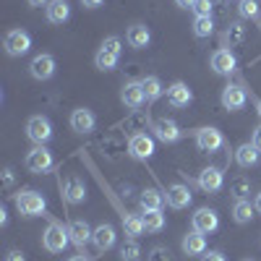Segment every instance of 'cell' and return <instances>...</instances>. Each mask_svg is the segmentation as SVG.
Wrapping results in <instances>:
<instances>
[{"instance_id": "obj_40", "label": "cell", "mask_w": 261, "mask_h": 261, "mask_svg": "<svg viewBox=\"0 0 261 261\" xmlns=\"http://www.w3.org/2000/svg\"><path fill=\"white\" fill-rule=\"evenodd\" d=\"M6 261H27V256H24V251H8V256H6Z\"/></svg>"}, {"instance_id": "obj_43", "label": "cell", "mask_w": 261, "mask_h": 261, "mask_svg": "<svg viewBox=\"0 0 261 261\" xmlns=\"http://www.w3.org/2000/svg\"><path fill=\"white\" fill-rule=\"evenodd\" d=\"M27 3H29V8H42V6H50V0H27Z\"/></svg>"}, {"instance_id": "obj_15", "label": "cell", "mask_w": 261, "mask_h": 261, "mask_svg": "<svg viewBox=\"0 0 261 261\" xmlns=\"http://www.w3.org/2000/svg\"><path fill=\"white\" fill-rule=\"evenodd\" d=\"M167 102H170V107H175V110H183V107H188V105L193 102L191 86H188L186 81L170 84V86H167Z\"/></svg>"}, {"instance_id": "obj_26", "label": "cell", "mask_w": 261, "mask_h": 261, "mask_svg": "<svg viewBox=\"0 0 261 261\" xmlns=\"http://www.w3.org/2000/svg\"><path fill=\"white\" fill-rule=\"evenodd\" d=\"M63 193H65V201H71V204H84L86 201V186L81 178H68L63 186Z\"/></svg>"}, {"instance_id": "obj_46", "label": "cell", "mask_w": 261, "mask_h": 261, "mask_svg": "<svg viewBox=\"0 0 261 261\" xmlns=\"http://www.w3.org/2000/svg\"><path fill=\"white\" fill-rule=\"evenodd\" d=\"M253 206H256V212L261 214V193H256V201H253Z\"/></svg>"}, {"instance_id": "obj_10", "label": "cell", "mask_w": 261, "mask_h": 261, "mask_svg": "<svg viewBox=\"0 0 261 261\" xmlns=\"http://www.w3.org/2000/svg\"><path fill=\"white\" fill-rule=\"evenodd\" d=\"M209 68H212L217 76H230V73H235L238 60H235L232 50H227V47L214 50V53H212V58H209Z\"/></svg>"}, {"instance_id": "obj_42", "label": "cell", "mask_w": 261, "mask_h": 261, "mask_svg": "<svg viewBox=\"0 0 261 261\" xmlns=\"http://www.w3.org/2000/svg\"><path fill=\"white\" fill-rule=\"evenodd\" d=\"M102 3H105V0H81V6H84V8H99Z\"/></svg>"}, {"instance_id": "obj_39", "label": "cell", "mask_w": 261, "mask_h": 261, "mask_svg": "<svg viewBox=\"0 0 261 261\" xmlns=\"http://www.w3.org/2000/svg\"><path fill=\"white\" fill-rule=\"evenodd\" d=\"M201 261H227V258H225L222 251H206V253L201 256Z\"/></svg>"}, {"instance_id": "obj_16", "label": "cell", "mask_w": 261, "mask_h": 261, "mask_svg": "<svg viewBox=\"0 0 261 261\" xmlns=\"http://www.w3.org/2000/svg\"><path fill=\"white\" fill-rule=\"evenodd\" d=\"M165 201H167V206H172V209H186V206H191V201H193V193H191V188L183 186V183H172V186H167V191H165Z\"/></svg>"}, {"instance_id": "obj_35", "label": "cell", "mask_w": 261, "mask_h": 261, "mask_svg": "<svg viewBox=\"0 0 261 261\" xmlns=\"http://www.w3.org/2000/svg\"><path fill=\"white\" fill-rule=\"evenodd\" d=\"M238 11H241L243 18H256L258 16V0H241V3H238Z\"/></svg>"}, {"instance_id": "obj_6", "label": "cell", "mask_w": 261, "mask_h": 261, "mask_svg": "<svg viewBox=\"0 0 261 261\" xmlns=\"http://www.w3.org/2000/svg\"><path fill=\"white\" fill-rule=\"evenodd\" d=\"M3 47L11 58H21L32 50V34L27 29H11L6 37H3Z\"/></svg>"}, {"instance_id": "obj_11", "label": "cell", "mask_w": 261, "mask_h": 261, "mask_svg": "<svg viewBox=\"0 0 261 261\" xmlns=\"http://www.w3.org/2000/svg\"><path fill=\"white\" fill-rule=\"evenodd\" d=\"M128 154L139 160V162H146L151 154H154V139L149 134H134L128 139Z\"/></svg>"}, {"instance_id": "obj_37", "label": "cell", "mask_w": 261, "mask_h": 261, "mask_svg": "<svg viewBox=\"0 0 261 261\" xmlns=\"http://www.w3.org/2000/svg\"><path fill=\"white\" fill-rule=\"evenodd\" d=\"M149 261H170V251H167V248H162V246L151 248V253H149Z\"/></svg>"}, {"instance_id": "obj_47", "label": "cell", "mask_w": 261, "mask_h": 261, "mask_svg": "<svg viewBox=\"0 0 261 261\" xmlns=\"http://www.w3.org/2000/svg\"><path fill=\"white\" fill-rule=\"evenodd\" d=\"M256 110H258V115H261V99H256Z\"/></svg>"}, {"instance_id": "obj_48", "label": "cell", "mask_w": 261, "mask_h": 261, "mask_svg": "<svg viewBox=\"0 0 261 261\" xmlns=\"http://www.w3.org/2000/svg\"><path fill=\"white\" fill-rule=\"evenodd\" d=\"M243 261H253V258H243Z\"/></svg>"}, {"instance_id": "obj_7", "label": "cell", "mask_w": 261, "mask_h": 261, "mask_svg": "<svg viewBox=\"0 0 261 261\" xmlns=\"http://www.w3.org/2000/svg\"><path fill=\"white\" fill-rule=\"evenodd\" d=\"M191 227L196 232H201V235H209V232H214L217 227H220V214H217L214 209H209V206L196 209L191 214Z\"/></svg>"}, {"instance_id": "obj_34", "label": "cell", "mask_w": 261, "mask_h": 261, "mask_svg": "<svg viewBox=\"0 0 261 261\" xmlns=\"http://www.w3.org/2000/svg\"><path fill=\"white\" fill-rule=\"evenodd\" d=\"M230 193L235 196V201L248 199V193H251V180H248V178H235V180L230 183Z\"/></svg>"}, {"instance_id": "obj_38", "label": "cell", "mask_w": 261, "mask_h": 261, "mask_svg": "<svg viewBox=\"0 0 261 261\" xmlns=\"http://www.w3.org/2000/svg\"><path fill=\"white\" fill-rule=\"evenodd\" d=\"M13 183H16L13 167H6V170H3V188H6V191H11V188H13Z\"/></svg>"}, {"instance_id": "obj_24", "label": "cell", "mask_w": 261, "mask_h": 261, "mask_svg": "<svg viewBox=\"0 0 261 261\" xmlns=\"http://www.w3.org/2000/svg\"><path fill=\"white\" fill-rule=\"evenodd\" d=\"M45 16L50 24H65L71 18V6L68 0H50V6L45 8Z\"/></svg>"}, {"instance_id": "obj_13", "label": "cell", "mask_w": 261, "mask_h": 261, "mask_svg": "<svg viewBox=\"0 0 261 261\" xmlns=\"http://www.w3.org/2000/svg\"><path fill=\"white\" fill-rule=\"evenodd\" d=\"M68 235H71V243L79 248V253H86V243L92 241L94 230L89 227L86 220H71L68 222Z\"/></svg>"}, {"instance_id": "obj_45", "label": "cell", "mask_w": 261, "mask_h": 261, "mask_svg": "<svg viewBox=\"0 0 261 261\" xmlns=\"http://www.w3.org/2000/svg\"><path fill=\"white\" fill-rule=\"evenodd\" d=\"M68 261H89V256H86V253H76V256H71Z\"/></svg>"}, {"instance_id": "obj_2", "label": "cell", "mask_w": 261, "mask_h": 261, "mask_svg": "<svg viewBox=\"0 0 261 261\" xmlns=\"http://www.w3.org/2000/svg\"><path fill=\"white\" fill-rule=\"evenodd\" d=\"M13 204H16V209H18L21 217H39V214L47 212L45 196H42L39 191H34V188L18 191V193L13 196Z\"/></svg>"}, {"instance_id": "obj_14", "label": "cell", "mask_w": 261, "mask_h": 261, "mask_svg": "<svg viewBox=\"0 0 261 261\" xmlns=\"http://www.w3.org/2000/svg\"><path fill=\"white\" fill-rule=\"evenodd\" d=\"M151 134H154V139H160L162 144H175V141L183 136V130H180V125H178L175 120L162 118V120L151 123Z\"/></svg>"}, {"instance_id": "obj_23", "label": "cell", "mask_w": 261, "mask_h": 261, "mask_svg": "<svg viewBox=\"0 0 261 261\" xmlns=\"http://www.w3.org/2000/svg\"><path fill=\"white\" fill-rule=\"evenodd\" d=\"M180 248H183V253H186V256H204V253H206V238H204L201 232L191 230V232L183 238Z\"/></svg>"}, {"instance_id": "obj_33", "label": "cell", "mask_w": 261, "mask_h": 261, "mask_svg": "<svg viewBox=\"0 0 261 261\" xmlns=\"http://www.w3.org/2000/svg\"><path fill=\"white\" fill-rule=\"evenodd\" d=\"M120 258L123 261H139L141 258V246H139L136 238H130V241H125L120 246Z\"/></svg>"}, {"instance_id": "obj_22", "label": "cell", "mask_w": 261, "mask_h": 261, "mask_svg": "<svg viewBox=\"0 0 261 261\" xmlns=\"http://www.w3.org/2000/svg\"><path fill=\"white\" fill-rule=\"evenodd\" d=\"M139 206H141V212H162L165 193L157 191V188H144L141 196H139Z\"/></svg>"}, {"instance_id": "obj_1", "label": "cell", "mask_w": 261, "mask_h": 261, "mask_svg": "<svg viewBox=\"0 0 261 261\" xmlns=\"http://www.w3.org/2000/svg\"><path fill=\"white\" fill-rule=\"evenodd\" d=\"M120 53H123V42L120 37H105L102 39V45L94 55V65H97V71H115L118 68V63H120Z\"/></svg>"}, {"instance_id": "obj_30", "label": "cell", "mask_w": 261, "mask_h": 261, "mask_svg": "<svg viewBox=\"0 0 261 261\" xmlns=\"http://www.w3.org/2000/svg\"><path fill=\"white\" fill-rule=\"evenodd\" d=\"M141 86H144L146 102L160 99V97H162V92H165V86H162V81H160L157 76H144V79H141Z\"/></svg>"}, {"instance_id": "obj_36", "label": "cell", "mask_w": 261, "mask_h": 261, "mask_svg": "<svg viewBox=\"0 0 261 261\" xmlns=\"http://www.w3.org/2000/svg\"><path fill=\"white\" fill-rule=\"evenodd\" d=\"M212 8H214V0H196L191 11L196 16H212Z\"/></svg>"}, {"instance_id": "obj_31", "label": "cell", "mask_w": 261, "mask_h": 261, "mask_svg": "<svg viewBox=\"0 0 261 261\" xmlns=\"http://www.w3.org/2000/svg\"><path fill=\"white\" fill-rule=\"evenodd\" d=\"M193 34L199 37V39L212 37V34H214V21H212V16H196V18H193Z\"/></svg>"}, {"instance_id": "obj_20", "label": "cell", "mask_w": 261, "mask_h": 261, "mask_svg": "<svg viewBox=\"0 0 261 261\" xmlns=\"http://www.w3.org/2000/svg\"><path fill=\"white\" fill-rule=\"evenodd\" d=\"M115 241H118V235H115V227L110 225V222H102V225H97L94 227V235H92V243L97 246V251H110L113 246H115Z\"/></svg>"}, {"instance_id": "obj_19", "label": "cell", "mask_w": 261, "mask_h": 261, "mask_svg": "<svg viewBox=\"0 0 261 261\" xmlns=\"http://www.w3.org/2000/svg\"><path fill=\"white\" fill-rule=\"evenodd\" d=\"M71 128L76 130V134H92V130L97 128V115L89 110V107H76V110L71 113Z\"/></svg>"}, {"instance_id": "obj_18", "label": "cell", "mask_w": 261, "mask_h": 261, "mask_svg": "<svg viewBox=\"0 0 261 261\" xmlns=\"http://www.w3.org/2000/svg\"><path fill=\"white\" fill-rule=\"evenodd\" d=\"M120 102L130 110H139V107L146 102V94H144V86L141 81H125L123 89H120Z\"/></svg>"}, {"instance_id": "obj_5", "label": "cell", "mask_w": 261, "mask_h": 261, "mask_svg": "<svg viewBox=\"0 0 261 261\" xmlns=\"http://www.w3.org/2000/svg\"><path fill=\"white\" fill-rule=\"evenodd\" d=\"M27 139L37 146H45L53 139V123L45 115H32L27 120Z\"/></svg>"}, {"instance_id": "obj_25", "label": "cell", "mask_w": 261, "mask_h": 261, "mask_svg": "<svg viewBox=\"0 0 261 261\" xmlns=\"http://www.w3.org/2000/svg\"><path fill=\"white\" fill-rule=\"evenodd\" d=\"M258 160H261V151H258L253 144H241V146L235 149V162L241 165L243 170L256 167V165H258Z\"/></svg>"}, {"instance_id": "obj_3", "label": "cell", "mask_w": 261, "mask_h": 261, "mask_svg": "<svg viewBox=\"0 0 261 261\" xmlns=\"http://www.w3.org/2000/svg\"><path fill=\"white\" fill-rule=\"evenodd\" d=\"M68 243H71L68 227H63V222H58V220H50L47 230L42 232V246H45V251L63 253L65 248H68Z\"/></svg>"}, {"instance_id": "obj_21", "label": "cell", "mask_w": 261, "mask_h": 261, "mask_svg": "<svg viewBox=\"0 0 261 261\" xmlns=\"http://www.w3.org/2000/svg\"><path fill=\"white\" fill-rule=\"evenodd\" d=\"M125 39H128V45L134 50H144V47H149V42H151V32H149L146 24H130L128 32H125Z\"/></svg>"}, {"instance_id": "obj_29", "label": "cell", "mask_w": 261, "mask_h": 261, "mask_svg": "<svg viewBox=\"0 0 261 261\" xmlns=\"http://www.w3.org/2000/svg\"><path fill=\"white\" fill-rule=\"evenodd\" d=\"M253 217H256V206H253L248 199L235 201V206H232V220H235L238 225H248Z\"/></svg>"}, {"instance_id": "obj_9", "label": "cell", "mask_w": 261, "mask_h": 261, "mask_svg": "<svg viewBox=\"0 0 261 261\" xmlns=\"http://www.w3.org/2000/svg\"><path fill=\"white\" fill-rule=\"evenodd\" d=\"M196 146H199L201 151H206V154H214L217 149L225 146V136L220 128H199L196 130Z\"/></svg>"}, {"instance_id": "obj_28", "label": "cell", "mask_w": 261, "mask_h": 261, "mask_svg": "<svg viewBox=\"0 0 261 261\" xmlns=\"http://www.w3.org/2000/svg\"><path fill=\"white\" fill-rule=\"evenodd\" d=\"M246 39V27L241 24V21H232V24L222 32V47H238L241 42Z\"/></svg>"}, {"instance_id": "obj_12", "label": "cell", "mask_w": 261, "mask_h": 261, "mask_svg": "<svg viewBox=\"0 0 261 261\" xmlns=\"http://www.w3.org/2000/svg\"><path fill=\"white\" fill-rule=\"evenodd\" d=\"M196 186H199L201 191H206V193L222 191V186H225V172H222V167H206V170H201L199 178H196Z\"/></svg>"}, {"instance_id": "obj_41", "label": "cell", "mask_w": 261, "mask_h": 261, "mask_svg": "<svg viewBox=\"0 0 261 261\" xmlns=\"http://www.w3.org/2000/svg\"><path fill=\"white\" fill-rule=\"evenodd\" d=\"M251 144H253V146H256V149L261 151V125H258V128H253V136H251Z\"/></svg>"}, {"instance_id": "obj_27", "label": "cell", "mask_w": 261, "mask_h": 261, "mask_svg": "<svg viewBox=\"0 0 261 261\" xmlns=\"http://www.w3.org/2000/svg\"><path fill=\"white\" fill-rule=\"evenodd\" d=\"M120 222H123V230H125L128 238H139V235L146 232V230H144V217H141V214L123 212V214H120Z\"/></svg>"}, {"instance_id": "obj_4", "label": "cell", "mask_w": 261, "mask_h": 261, "mask_svg": "<svg viewBox=\"0 0 261 261\" xmlns=\"http://www.w3.org/2000/svg\"><path fill=\"white\" fill-rule=\"evenodd\" d=\"M27 170L34 172V175H42V172H50L55 167V160H53V151L45 149V146H34L27 151V160H24Z\"/></svg>"}, {"instance_id": "obj_32", "label": "cell", "mask_w": 261, "mask_h": 261, "mask_svg": "<svg viewBox=\"0 0 261 261\" xmlns=\"http://www.w3.org/2000/svg\"><path fill=\"white\" fill-rule=\"evenodd\" d=\"M144 230L146 232H160L165 230V214L162 212H144Z\"/></svg>"}, {"instance_id": "obj_8", "label": "cell", "mask_w": 261, "mask_h": 261, "mask_svg": "<svg viewBox=\"0 0 261 261\" xmlns=\"http://www.w3.org/2000/svg\"><path fill=\"white\" fill-rule=\"evenodd\" d=\"M55 68H58V63H55V58H53L50 53H39V55H34L32 63H29V73H32V79H37V81H50V79L55 76Z\"/></svg>"}, {"instance_id": "obj_17", "label": "cell", "mask_w": 261, "mask_h": 261, "mask_svg": "<svg viewBox=\"0 0 261 261\" xmlns=\"http://www.w3.org/2000/svg\"><path fill=\"white\" fill-rule=\"evenodd\" d=\"M222 107L230 113H238V110H243L246 102H248V94L243 92V86H235V84H227L225 89H222Z\"/></svg>"}, {"instance_id": "obj_44", "label": "cell", "mask_w": 261, "mask_h": 261, "mask_svg": "<svg viewBox=\"0 0 261 261\" xmlns=\"http://www.w3.org/2000/svg\"><path fill=\"white\" fill-rule=\"evenodd\" d=\"M193 3H196V0H175L178 8H193Z\"/></svg>"}]
</instances>
